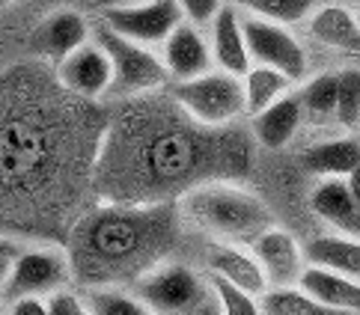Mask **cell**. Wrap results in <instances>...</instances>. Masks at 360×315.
<instances>
[{
	"instance_id": "6da1fadb",
	"label": "cell",
	"mask_w": 360,
	"mask_h": 315,
	"mask_svg": "<svg viewBox=\"0 0 360 315\" xmlns=\"http://www.w3.org/2000/svg\"><path fill=\"white\" fill-rule=\"evenodd\" d=\"M108 110L39 74L0 81V220L54 223L66 238L89 206Z\"/></svg>"
},
{
	"instance_id": "7a4b0ae2",
	"label": "cell",
	"mask_w": 360,
	"mask_h": 315,
	"mask_svg": "<svg viewBox=\"0 0 360 315\" xmlns=\"http://www.w3.org/2000/svg\"><path fill=\"white\" fill-rule=\"evenodd\" d=\"M250 131L205 128L170 93L113 102L93 170L98 203H176L209 179H241L250 170Z\"/></svg>"
},
{
	"instance_id": "3957f363",
	"label": "cell",
	"mask_w": 360,
	"mask_h": 315,
	"mask_svg": "<svg viewBox=\"0 0 360 315\" xmlns=\"http://www.w3.org/2000/svg\"><path fill=\"white\" fill-rule=\"evenodd\" d=\"M185 223L176 203H98L72 220L63 247L72 286H131L158 262L173 259Z\"/></svg>"
},
{
	"instance_id": "277c9868",
	"label": "cell",
	"mask_w": 360,
	"mask_h": 315,
	"mask_svg": "<svg viewBox=\"0 0 360 315\" xmlns=\"http://www.w3.org/2000/svg\"><path fill=\"white\" fill-rule=\"evenodd\" d=\"M185 229L205 241L250 244L256 235L277 223L274 208L241 179H209L176 199Z\"/></svg>"
},
{
	"instance_id": "5b68a950",
	"label": "cell",
	"mask_w": 360,
	"mask_h": 315,
	"mask_svg": "<svg viewBox=\"0 0 360 315\" xmlns=\"http://www.w3.org/2000/svg\"><path fill=\"white\" fill-rule=\"evenodd\" d=\"M93 39L108 51L110 69H113L108 105L167 90L170 74H167V69H164L158 48L125 39V36L108 30L105 24H98V21L93 24Z\"/></svg>"
},
{
	"instance_id": "8992f818",
	"label": "cell",
	"mask_w": 360,
	"mask_h": 315,
	"mask_svg": "<svg viewBox=\"0 0 360 315\" xmlns=\"http://www.w3.org/2000/svg\"><path fill=\"white\" fill-rule=\"evenodd\" d=\"M173 102L205 128H226L244 119V86L238 74L209 69L188 81L167 83Z\"/></svg>"
},
{
	"instance_id": "52a82bcc",
	"label": "cell",
	"mask_w": 360,
	"mask_h": 315,
	"mask_svg": "<svg viewBox=\"0 0 360 315\" xmlns=\"http://www.w3.org/2000/svg\"><path fill=\"white\" fill-rule=\"evenodd\" d=\"M72 286V264L60 241H24L9 262L0 297L12 304L18 297H51Z\"/></svg>"
},
{
	"instance_id": "ba28073f",
	"label": "cell",
	"mask_w": 360,
	"mask_h": 315,
	"mask_svg": "<svg viewBox=\"0 0 360 315\" xmlns=\"http://www.w3.org/2000/svg\"><path fill=\"white\" fill-rule=\"evenodd\" d=\"M134 295L155 315H182L212 295V283L202 268L182 259H164L131 283Z\"/></svg>"
},
{
	"instance_id": "9c48e42d",
	"label": "cell",
	"mask_w": 360,
	"mask_h": 315,
	"mask_svg": "<svg viewBox=\"0 0 360 315\" xmlns=\"http://www.w3.org/2000/svg\"><path fill=\"white\" fill-rule=\"evenodd\" d=\"M241 24H244V42H248L250 62L271 66L283 74H289L295 83H301L313 72L307 42L295 33V27H283V24L248 15V12H241Z\"/></svg>"
},
{
	"instance_id": "30bf717a",
	"label": "cell",
	"mask_w": 360,
	"mask_h": 315,
	"mask_svg": "<svg viewBox=\"0 0 360 315\" xmlns=\"http://www.w3.org/2000/svg\"><path fill=\"white\" fill-rule=\"evenodd\" d=\"M51 72H54L57 83H60L69 95L81 98V102L108 105L113 69H110L108 51H105V48H101L96 39L84 42L78 51H72L66 60H60Z\"/></svg>"
},
{
	"instance_id": "8fae6325",
	"label": "cell",
	"mask_w": 360,
	"mask_h": 315,
	"mask_svg": "<svg viewBox=\"0 0 360 315\" xmlns=\"http://www.w3.org/2000/svg\"><path fill=\"white\" fill-rule=\"evenodd\" d=\"M179 21H182V9L176 0H146L137 6L98 12V24L149 48H161V42L173 33Z\"/></svg>"
},
{
	"instance_id": "7c38bea8",
	"label": "cell",
	"mask_w": 360,
	"mask_h": 315,
	"mask_svg": "<svg viewBox=\"0 0 360 315\" xmlns=\"http://www.w3.org/2000/svg\"><path fill=\"white\" fill-rule=\"evenodd\" d=\"M307 39L328 48L333 54L349 60H360V15L354 4L345 0H319V6L310 12L304 24Z\"/></svg>"
},
{
	"instance_id": "4fadbf2b",
	"label": "cell",
	"mask_w": 360,
	"mask_h": 315,
	"mask_svg": "<svg viewBox=\"0 0 360 315\" xmlns=\"http://www.w3.org/2000/svg\"><path fill=\"white\" fill-rule=\"evenodd\" d=\"M250 250L259 262L268 286H295L307 268L304 241L280 223L268 226L265 232L256 235L250 241Z\"/></svg>"
},
{
	"instance_id": "5bb4252c",
	"label": "cell",
	"mask_w": 360,
	"mask_h": 315,
	"mask_svg": "<svg viewBox=\"0 0 360 315\" xmlns=\"http://www.w3.org/2000/svg\"><path fill=\"white\" fill-rule=\"evenodd\" d=\"M93 39V24L78 9H54L30 36V51L36 60L54 69L60 60L78 51L84 42Z\"/></svg>"
},
{
	"instance_id": "9a60e30c",
	"label": "cell",
	"mask_w": 360,
	"mask_h": 315,
	"mask_svg": "<svg viewBox=\"0 0 360 315\" xmlns=\"http://www.w3.org/2000/svg\"><path fill=\"white\" fill-rule=\"evenodd\" d=\"M202 271L205 276H214V280H224L236 288H244L259 297L268 283L265 274L256 262L250 244H226V241H205L202 250Z\"/></svg>"
},
{
	"instance_id": "2e32d148",
	"label": "cell",
	"mask_w": 360,
	"mask_h": 315,
	"mask_svg": "<svg viewBox=\"0 0 360 315\" xmlns=\"http://www.w3.org/2000/svg\"><path fill=\"white\" fill-rule=\"evenodd\" d=\"M158 54H161V62H164L167 74H170V83L197 78V74L214 69L205 27H197V24H191L185 18L179 21L173 27V33L161 42Z\"/></svg>"
},
{
	"instance_id": "e0dca14e",
	"label": "cell",
	"mask_w": 360,
	"mask_h": 315,
	"mask_svg": "<svg viewBox=\"0 0 360 315\" xmlns=\"http://www.w3.org/2000/svg\"><path fill=\"white\" fill-rule=\"evenodd\" d=\"M313 217L325 226V232H342L360 238V203L349 191L345 179H316L307 196Z\"/></svg>"
},
{
	"instance_id": "ac0fdd59",
	"label": "cell",
	"mask_w": 360,
	"mask_h": 315,
	"mask_svg": "<svg viewBox=\"0 0 360 315\" xmlns=\"http://www.w3.org/2000/svg\"><path fill=\"white\" fill-rule=\"evenodd\" d=\"M307 125L304 119V107L298 93H286L283 98H277L274 105H268L265 110L248 116V131L253 137L256 146L268 149V152H280L286 149L295 137L301 134V128Z\"/></svg>"
},
{
	"instance_id": "d6986e66",
	"label": "cell",
	"mask_w": 360,
	"mask_h": 315,
	"mask_svg": "<svg viewBox=\"0 0 360 315\" xmlns=\"http://www.w3.org/2000/svg\"><path fill=\"white\" fill-rule=\"evenodd\" d=\"M205 36H209L214 69L238 74V78L250 69V54H248V42H244L241 9L236 4H224L221 9H217V15L209 21V27H205Z\"/></svg>"
},
{
	"instance_id": "ffe728a7",
	"label": "cell",
	"mask_w": 360,
	"mask_h": 315,
	"mask_svg": "<svg viewBox=\"0 0 360 315\" xmlns=\"http://www.w3.org/2000/svg\"><path fill=\"white\" fill-rule=\"evenodd\" d=\"M360 163V137L352 131L319 137L304 149V170L316 179H345Z\"/></svg>"
},
{
	"instance_id": "44dd1931",
	"label": "cell",
	"mask_w": 360,
	"mask_h": 315,
	"mask_svg": "<svg viewBox=\"0 0 360 315\" xmlns=\"http://www.w3.org/2000/svg\"><path fill=\"white\" fill-rule=\"evenodd\" d=\"M298 286L307 295H313L319 304H325L342 315H360V280L357 276H345L337 271L307 264Z\"/></svg>"
},
{
	"instance_id": "7402d4cb",
	"label": "cell",
	"mask_w": 360,
	"mask_h": 315,
	"mask_svg": "<svg viewBox=\"0 0 360 315\" xmlns=\"http://www.w3.org/2000/svg\"><path fill=\"white\" fill-rule=\"evenodd\" d=\"M307 264L316 268H328L345 276H357L360 280V238L342 235V232H319L310 241H304Z\"/></svg>"
},
{
	"instance_id": "603a6c76",
	"label": "cell",
	"mask_w": 360,
	"mask_h": 315,
	"mask_svg": "<svg viewBox=\"0 0 360 315\" xmlns=\"http://www.w3.org/2000/svg\"><path fill=\"white\" fill-rule=\"evenodd\" d=\"M295 93L301 98L304 119L316 128H337V72H310L301 83H295Z\"/></svg>"
},
{
	"instance_id": "cb8c5ba5",
	"label": "cell",
	"mask_w": 360,
	"mask_h": 315,
	"mask_svg": "<svg viewBox=\"0 0 360 315\" xmlns=\"http://www.w3.org/2000/svg\"><path fill=\"white\" fill-rule=\"evenodd\" d=\"M241 86H244V116H253V113L265 110L268 105H274L277 98L292 93L295 81L271 66L250 62V69L241 74Z\"/></svg>"
},
{
	"instance_id": "d4e9b609",
	"label": "cell",
	"mask_w": 360,
	"mask_h": 315,
	"mask_svg": "<svg viewBox=\"0 0 360 315\" xmlns=\"http://www.w3.org/2000/svg\"><path fill=\"white\" fill-rule=\"evenodd\" d=\"M81 295L89 315H155L131 286H89Z\"/></svg>"
},
{
	"instance_id": "484cf974",
	"label": "cell",
	"mask_w": 360,
	"mask_h": 315,
	"mask_svg": "<svg viewBox=\"0 0 360 315\" xmlns=\"http://www.w3.org/2000/svg\"><path fill=\"white\" fill-rule=\"evenodd\" d=\"M259 304H262L265 315H342L337 309L319 304L298 283L295 286H268L259 295Z\"/></svg>"
},
{
	"instance_id": "4316f807",
	"label": "cell",
	"mask_w": 360,
	"mask_h": 315,
	"mask_svg": "<svg viewBox=\"0 0 360 315\" xmlns=\"http://www.w3.org/2000/svg\"><path fill=\"white\" fill-rule=\"evenodd\" d=\"M337 131H357L360 125V66L345 62L337 69V113H333Z\"/></svg>"
},
{
	"instance_id": "83f0119b",
	"label": "cell",
	"mask_w": 360,
	"mask_h": 315,
	"mask_svg": "<svg viewBox=\"0 0 360 315\" xmlns=\"http://www.w3.org/2000/svg\"><path fill=\"white\" fill-rule=\"evenodd\" d=\"M316 6L319 0H241L238 4V9L248 15L283 24V27H301Z\"/></svg>"
},
{
	"instance_id": "f1b7e54d",
	"label": "cell",
	"mask_w": 360,
	"mask_h": 315,
	"mask_svg": "<svg viewBox=\"0 0 360 315\" xmlns=\"http://www.w3.org/2000/svg\"><path fill=\"white\" fill-rule=\"evenodd\" d=\"M209 283H212V295L217 300V307H221V315H265L256 295L229 286L224 280H214V276H209Z\"/></svg>"
},
{
	"instance_id": "f546056e",
	"label": "cell",
	"mask_w": 360,
	"mask_h": 315,
	"mask_svg": "<svg viewBox=\"0 0 360 315\" xmlns=\"http://www.w3.org/2000/svg\"><path fill=\"white\" fill-rule=\"evenodd\" d=\"M48 315H89L78 286H66L48 297Z\"/></svg>"
},
{
	"instance_id": "4dcf8cb0",
	"label": "cell",
	"mask_w": 360,
	"mask_h": 315,
	"mask_svg": "<svg viewBox=\"0 0 360 315\" xmlns=\"http://www.w3.org/2000/svg\"><path fill=\"white\" fill-rule=\"evenodd\" d=\"M182 9V18L197 24V27H209V21L217 15V9L224 6V0H176Z\"/></svg>"
},
{
	"instance_id": "1f68e13d",
	"label": "cell",
	"mask_w": 360,
	"mask_h": 315,
	"mask_svg": "<svg viewBox=\"0 0 360 315\" xmlns=\"http://www.w3.org/2000/svg\"><path fill=\"white\" fill-rule=\"evenodd\" d=\"M6 315H48V297H18L6 304Z\"/></svg>"
},
{
	"instance_id": "d6a6232c",
	"label": "cell",
	"mask_w": 360,
	"mask_h": 315,
	"mask_svg": "<svg viewBox=\"0 0 360 315\" xmlns=\"http://www.w3.org/2000/svg\"><path fill=\"white\" fill-rule=\"evenodd\" d=\"M137 4H146V0H86V6L96 12H108V9H125V6H137Z\"/></svg>"
},
{
	"instance_id": "836d02e7",
	"label": "cell",
	"mask_w": 360,
	"mask_h": 315,
	"mask_svg": "<svg viewBox=\"0 0 360 315\" xmlns=\"http://www.w3.org/2000/svg\"><path fill=\"white\" fill-rule=\"evenodd\" d=\"M24 244V238H15V235H4L0 232V256H15Z\"/></svg>"
},
{
	"instance_id": "e575fe53",
	"label": "cell",
	"mask_w": 360,
	"mask_h": 315,
	"mask_svg": "<svg viewBox=\"0 0 360 315\" xmlns=\"http://www.w3.org/2000/svg\"><path fill=\"white\" fill-rule=\"evenodd\" d=\"M182 315H221V307H217L214 295H209V297L202 300V304H197L194 309H188V312H182Z\"/></svg>"
},
{
	"instance_id": "d590c367",
	"label": "cell",
	"mask_w": 360,
	"mask_h": 315,
	"mask_svg": "<svg viewBox=\"0 0 360 315\" xmlns=\"http://www.w3.org/2000/svg\"><path fill=\"white\" fill-rule=\"evenodd\" d=\"M345 182H349V191L354 194V199L360 203V163H357V167H354L349 175H345Z\"/></svg>"
},
{
	"instance_id": "8d00e7d4",
	"label": "cell",
	"mask_w": 360,
	"mask_h": 315,
	"mask_svg": "<svg viewBox=\"0 0 360 315\" xmlns=\"http://www.w3.org/2000/svg\"><path fill=\"white\" fill-rule=\"evenodd\" d=\"M9 262H12V256H0V286H4L6 274H9Z\"/></svg>"
},
{
	"instance_id": "74e56055",
	"label": "cell",
	"mask_w": 360,
	"mask_h": 315,
	"mask_svg": "<svg viewBox=\"0 0 360 315\" xmlns=\"http://www.w3.org/2000/svg\"><path fill=\"white\" fill-rule=\"evenodd\" d=\"M15 4V0H0V9H6V6H12Z\"/></svg>"
},
{
	"instance_id": "f35d334b",
	"label": "cell",
	"mask_w": 360,
	"mask_h": 315,
	"mask_svg": "<svg viewBox=\"0 0 360 315\" xmlns=\"http://www.w3.org/2000/svg\"><path fill=\"white\" fill-rule=\"evenodd\" d=\"M0 315H6V300L0 297Z\"/></svg>"
},
{
	"instance_id": "ab89813d",
	"label": "cell",
	"mask_w": 360,
	"mask_h": 315,
	"mask_svg": "<svg viewBox=\"0 0 360 315\" xmlns=\"http://www.w3.org/2000/svg\"><path fill=\"white\" fill-rule=\"evenodd\" d=\"M224 4H236V6H238V4H241V0H224Z\"/></svg>"
},
{
	"instance_id": "60d3db41",
	"label": "cell",
	"mask_w": 360,
	"mask_h": 315,
	"mask_svg": "<svg viewBox=\"0 0 360 315\" xmlns=\"http://www.w3.org/2000/svg\"><path fill=\"white\" fill-rule=\"evenodd\" d=\"M354 9H357V15H360V0H354Z\"/></svg>"
},
{
	"instance_id": "b9f144b4",
	"label": "cell",
	"mask_w": 360,
	"mask_h": 315,
	"mask_svg": "<svg viewBox=\"0 0 360 315\" xmlns=\"http://www.w3.org/2000/svg\"><path fill=\"white\" fill-rule=\"evenodd\" d=\"M354 134H357V137H360V125H357V131H354Z\"/></svg>"
}]
</instances>
